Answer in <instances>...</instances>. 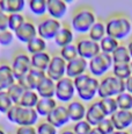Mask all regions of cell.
<instances>
[{"mask_svg":"<svg viewBox=\"0 0 132 134\" xmlns=\"http://www.w3.org/2000/svg\"><path fill=\"white\" fill-rule=\"evenodd\" d=\"M75 91L81 102H93L97 96L100 79L93 77L90 74H83L73 79Z\"/></svg>","mask_w":132,"mask_h":134,"instance_id":"cell-1","label":"cell"},{"mask_svg":"<svg viewBox=\"0 0 132 134\" xmlns=\"http://www.w3.org/2000/svg\"><path fill=\"white\" fill-rule=\"evenodd\" d=\"M132 30L131 21L124 15H114L109 18L105 22V33L108 36L115 40H123L128 37Z\"/></svg>","mask_w":132,"mask_h":134,"instance_id":"cell-2","label":"cell"},{"mask_svg":"<svg viewBox=\"0 0 132 134\" xmlns=\"http://www.w3.org/2000/svg\"><path fill=\"white\" fill-rule=\"evenodd\" d=\"M96 21L97 20L93 9L88 7H81L73 13L71 19V28L79 34H86Z\"/></svg>","mask_w":132,"mask_h":134,"instance_id":"cell-3","label":"cell"},{"mask_svg":"<svg viewBox=\"0 0 132 134\" xmlns=\"http://www.w3.org/2000/svg\"><path fill=\"white\" fill-rule=\"evenodd\" d=\"M123 92H125V82L114 75H107L100 79L97 90V96L100 99L115 98Z\"/></svg>","mask_w":132,"mask_h":134,"instance_id":"cell-4","label":"cell"},{"mask_svg":"<svg viewBox=\"0 0 132 134\" xmlns=\"http://www.w3.org/2000/svg\"><path fill=\"white\" fill-rule=\"evenodd\" d=\"M113 57L109 54L100 53L90 61H88V70L93 77H104V75L110 69H113Z\"/></svg>","mask_w":132,"mask_h":134,"instance_id":"cell-5","label":"cell"},{"mask_svg":"<svg viewBox=\"0 0 132 134\" xmlns=\"http://www.w3.org/2000/svg\"><path fill=\"white\" fill-rule=\"evenodd\" d=\"M77 94L75 91V86L73 83V79L64 77L60 81L56 82V93L55 98L57 102L59 103H70L74 100V96Z\"/></svg>","mask_w":132,"mask_h":134,"instance_id":"cell-6","label":"cell"},{"mask_svg":"<svg viewBox=\"0 0 132 134\" xmlns=\"http://www.w3.org/2000/svg\"><path fill=\"white\" fill-rule=\"evenodd\" d=\"M11 68L13 71L15 79L21 78L22 76L27 75L31 69V60L30 55L27 51H17L13 56V60L11 63Z\"/></svg>","mask_w":132,"mask_h":134,"instance_id":"cell-7","label":"cell"},{"mask_svg":"<svg viewBox=\"0 0 132 134\" xmlns=\"http://www.w3.org/2000/svg\"><path fill=\"white\" fill-rule=\"evenodd\" d=\"M37 26V35L42 37L43 40L49 41L53 40L59 29L62 28V22L59 20L52 19V18H44V19L39 20Z\"/></svg>","mask_w":132,"mask_h":134,"instance_id":"cell-8","label":"cell"},{"mask_svg":"<svg viewBox=\"0 0 132 134\" xmlns=\"http://www.w3.org/2000/svg\"><path fill=\"white\" fill-rule=\"evenodd\" d=\"M66 66H67V62L59 54L53 55L51 57L49 66H48L47 71H45L47 77L51 78L55 82L60 81L62 78L66 77Z\"/></svg>","mask_w":132,"mask_h":134,"instance_id":"cell-9","label":"cell"},{"mask_svg":"<svg viewBox=\"0 0 132 134\" xmlns=\"http://www.w3.org/2000/svg\"><path fill=\"white\" fill-rule=\"evenodd\" d=\"M77 49H78V55L80 57L85 58L86 61H90L95 56H97L101 53L100 43L94 42L88 37H81L78 40Z\"/></svg>","mask_w":132,"mask_h":134,"instance_id":"cell-10","label":"cell"},{"mask_svg":"<svg viewBox=\"0 0 132 134\" xmlns=\"http://www.w3.org/2000/svg\"><path fill=\"white\" fill-rule=\"evenodd\" d=\"M45 120H47L48 122L51 124L52 126H55L57 130L66 126L68 122L71 121L66 105L58 104V106L56 107V109L53 110L47 118H45Z\"/></svg>","mask_w":132,"mask_h":134,"instance_id":"cell-11","label":"cell"},{"mask_svg":"<svg viewBox=\"0 0 132 134\" xmlns=\"http://www.w3.org/2000/svg\"><path fill=\"white\" fill-rule=\"evenodd\" d=\"M108 118L105 115L104 111H103L102 106L100 104V100L93 102L88 105L87 107V112H86V118L85 120L92 127H96L103 119Z\"/></svg>","mask_w":132,"mask_h":134,"instance_id":"cell-12","label":"cell"},{"mask_svg":"<svg viewBox=\"0 0 132 134\" xmlns=\"http://www.w3.org/2000/svg\"><path fill=\"white\" fill-rule=\"evenodd\" d=\"M38 113L35 109H27L20 106L17 118L15 120V125L17 126H35L38 124Z\"/></svg>","mask_w":132,"mask_h":134,"instance_id":"cell-13","label":"cell"},{"mask_svg":"<svg viewBox=\"0 0 132 134\" xmlns=\"http://www.w3.org/2000/svg\"><path fill=\"white\" fill-rule=\"evenodd\" d=\"M14 35L20 42L27 44L32 38L38 36V35H37V26L32 21H30V20H26V22H24L16 32H14Z\"/></svg>","mask_w":132,"mask_h":134,"instance_id":"cell-14","label":"cell"},{"mask_svg":"<svg viewBox=\"0 0 132 134\" xmlns=\"http://www.w3.org/2000/svg\"><path fill=\"white\" fill-rule=\"evenodd\" d=\"M88 69V61H86L82 57H77L73 61L67 62V66H66V77L71 79H74L81 75L86 74Z\"/></svg>","mask_w":132,"mask_h":134,"instance_id":"cell-15","label":"cell"},{"mask_svg":"<svg viewBox=\"0 0 132 134\" xmlns=\"http://www.w3.org/2000/svg\"><path fill=\"white\" fill-rule=\"evenodd\" d=\"M116 131H125L132 125V111L118 110L110 117Z\"/></svg>","mask_w":132,"mask_h":134,"instance_id":"cell-16","label":"cell"},{"mask_svg":"<svg viewBox=\"0 0 132 134\" xmlns=\"http://www.w3.org/2000/svg\"><path fill=\"white\" fill-rule=\"evenodd\" d=\"M66 107H67L71 121L78 122L81 121V120H85L87 107L81 100H72V102H70L66 105Z\"/></svg>","mask_w":132,"mask_h":134,"instance_id":"cell-17","label":"cell"},{"mask_svg":"<svg viewBox=\"0 0 132 134\" xmlns=\"http://www.w3.org/2000/svg\"><path fill=\"white\" fill-rule=\"evenodd\" d=\"M47 6L49 18L59 21L67 13V4L64 0H47Z\"/></svg>","mask_w":132,"mask_h":134,"instance_id":"cell-18","label":"cell"},{"mask_svg":"<svg viewBox=\"0 0 132 134\" xmlns=\"http://www.w3.org/2000/svg\"><path fill=\"white\" fill-rule=\"evenodd\" d=\"M16 83L11 64L1 63L0 64V91H7L13 84Z\"/></svg>","mask_w":132,"mask_h":134,"instance_id":"cell-19","label":"cell"},{"mask_svg":"<svg viewBox=\"0 0 132 134\" xmlns=\"http://www.w3.org/2000/svg\"><path fill=\"white\" fill-rule=\"evenodd\" d=\"M53 40H55L56 46H58L59 48H64L68 44H72L73 41H74V33H73V29L71 27H68V26L63 25Z\"/></svg>","mask_w":132,"mask_h":134,"instance_id":"cell-20","label":"cell"},{"mask_svg":"<svg viewBox=\"0 0 132 134\" xmlns=\"http://www.w3.org/2000/svg\"><path fill=\"white\" fill-rule=\"evenodd\" d=\"M57 106L58 102L56 100V98H39L35 110L38 113L39 117L47 118Z\"/></svg>","mask_w":132,"mask_h":134,"instance_id":"cell-21","label":"cell"},{"mask_svg":"<svg viewBox=\"0 0 132 134\" xmlns=\"http://www.w3.org/2000/svg\"><path fill=\"white\" fill-rule=\"evenodd\" d=\"M36 92L38 93L39 98H55L56 82L49 77H45L36 87Z\"/></svg>","mask_w":132,"mask_h":134,"instance_id":"cell-22","label":"cell"},{"mask_svg":"<svg viewBox=\"0 0 132 134\" xmlns=\"http://www.w3.org/2000/svg\"><path fill=\"white\" fill-rule=\"evenodd\" d=\"M26 6L24 0H0V7L1 11L7 14H16L22 13Z\"/></svg>","mask_w":132,"mask_h":134,"instance_id":"cell-23","label":"cell"},{"mask_svg":"<svg viewBox=\"0 0 132 134\" xmlns=\"http://www.w3.org/2000/svg\"><path fill=\"white\" fill-rule=\"evenodd\" d=\"M52 55L48 51L44 53H39V54H35V55L30 56V60H31V68L34 69H38L42 71H47L48 66L50 64Z\"/></svg>","mask_w":132,"mask_h":134,"instance_id":"cell-24","label":"cell"},{"mask_svg":"<svg viewBox=\"0 0 132 134\" xmlns=\"http://www.w3.org/2000/svg\"><path fill=\"white\" fill-rule=\"evenodd\" d=\"M26 47V51L29 54L30 56L35 55V54H39V53H44V51H48V44L47 41L43 40L42 37L36 36L35 38H32L30 42L27 43Z\"/></svg>","mask_w":132,"mask_h":134,"instance_id":"cell-25","label":"cell"},{"mask_svg":"<svg viewBox=\"0 0 132 134\" xmlns=\"http://www.w3.org/2000/svg\"><path fill=\"white\" fill-rule=\"evenodd\" d=\"M114 64H131V56L126 46L119 44V47L111 54Z\"/></svg>","mask_w":132,"mask_h":134,"instance_id":"cell-26","label":"cell"},{"mask_svg":"<svg viewBox=\"0 0 132 134\" xmlns=\"http://www.w3.org/2000/svg\"><path fill=\"white\" fill-rule=\"evenodd\" d=\"M39 100V96L36 90H26L20 100V106L27 107V109H35Z\"/></svg>","mask_w":132,"mask_h":134,"instance_id":"cell-27","label":"cell"},{"mask_svg":"<svg viewBox=\"0 0 132 134\" xmlns=\"http://www.w3.org/2000/svg\"><path fill=\"white\" fill-rule=\"evenodd\" d=\"M107 35L105 33V24L102 21H96L88 32V38H90L94 42L100 43L102 38Z\"/></svg>","mask_w":132,"mask_h":134,"instance_id":"cell-28","label":"cell"},{"mask_svg":"<svg viewBox=\"0 0 132 134\" xmlns=\"http://www.w3.org/2000/svg\"><path fill=\"white\" fill-rule=\"evenodd\" d=\"M113 75L122 81H128L132 76V68L131 64H114L113 66Z\"/></svg>","mask_w":132,"mask_h":134,"instance_id":"cell-29","label":"cell"},{"mask_svg":"<svg viewBox=\"0 0 132 134\" xmlns=\"http://www.w3.org/2000/svg\"><path fill=\"white\" fill-rule=\"evenodd\" d=\"M28 8L36 16H43L48 13L47 0H30L28 1Z\"/></svg>","mask_w":132,"mask_h":134,"instance_id":"cell-30","label":"cell"},{"mask_svg":"<svg viewBox=\"0 0 132 134\" xmlns=\"http://www.w3.org/2000/svg\"><path fill=\"white\" fill-rule=\"evenodd\" d=\"M118 47H119V41L108 36V35H105V36L102 38V41L100 42L101 53L109 54V55H111Z\"/></svg>","mask_w":132,"mask_h":134,"instance_id":"cell-31","label":"cell"},{"mask_svg":"<svg viewBox=\"0 0 132 134\" xmlns=\"http://www.w3.org/2000/svg\"><path fill=\"white\" fill-rule=\"evenodd\" d=\"M28 76V79H29V83L31 85V89L32 90H36V87L39 85V83L43 81V79L47 77V74L45 71H42V70H38V69H34L31 68L30 71L27 74Z\"/></svg>","mask_w":132,"mask_h":134,"instance_id":"cell-32","label":"cell"},{"mask_svg":"<svg viewBox=\"0 0 132 134\" xmlns=\"http://www.w3.org/2000/svg\"><path fill=\"white\" fill-rule=\"evenodd\" d=\"M116 103H117L118 110L124 111H132V94L129 92H123V93L118 94L115 97Z\"/></svg>","mask_w":132,"mask_h":134,"instance_id":"cell-33","label":"cell"},{"mask_svg":"<svg viewBox=\"0 0 132 134\" xmlns=\"http://www.w3.org/2000/svg\"><path fill=\"white\" fill-rule=\"evenodd\" d=\"M98 100H100L101 106H102V109L108 118H110L114 113L118 111V106L115 98H103V99H98Z\"/></svg>","mask_w":132,"mask_h":134,"instance_id":"cell-34","label":"cell"},{"mask_svg":"<svg viewBox=\"0 0 132 134\" xmlns=\"http://www.w3.org/2000/svg\"><path fill=\"white\" fill-rule=\"evenodd\" d=\"M26 18L22 13H16V14H9L8 15V29L11 32H16L22 25L26 22Z\"/></svg>","mask_w":132,"mask_h":134,"instance_id":"cell-35","label":"cell"},{"mask_svg":"<svg viewBox=\"0 0 132 134\" xmlns=\"http://www.w3.org/2000/svg\"><path fill=\"white\" fill-rule=\"evenodd\" d=\"M24 91H26V90H23V87L16 82V83L13 84V85L7 90V93H8L9 98L12 99V102L14 103V105H19Z\"/></svg>","mask_w":132,"mask_h":134,"instance_id":"cell-36","label":"cell"},{"mask_svg":"<svg viewBox=\"0 0 132 134\" xmlns=\"http://www.w3.org/2000/svg\"><path fill=\"white\" fill-rule=\"evenodd\" d=\"M59 55L62 56L66 62L73 61L74 58L79 57V55H78L77 44H75V43H72V44H68V46H66V47H64V48H60Z\"/></svg>","mask_w":132,"mask_h":134,"instance_id":"cell-37","label":"cell"},{"mask_svg":"<svg viewBox=\"0 0 132 134\" xmlns=\"http://www.w3.org/2000/svg\"><path fill=\"white\" fill-rule=\"evenodd\" d=\"M13 105H14V103L9 98L7 91H0V113L6 114Z\"/></svg>","mask_w":132,"mask_h":134,"instance_id":"cell-38","label":"cell"},{"mask_svg":"<svg viewBox=\"0 0 132 134\" xmlns=\"http://www.w3.org/2000/svg\"><path fill=\"white\" fill-rule=\"evenodd\" d=\"M36 133L37 134H58V130L52 126L47 120L39 121L36 125Z\"/></svg>","mask_w":132,"mask_h":134,"instance_id":"cell-39","label":"cell"},{"mask_svg":"<svg viewBox=\"0 0 132 134\" xmlns=\"http://www.w3.org/2000/svg\"><path fill=\"white\" fill-rule=\"evenodd\" d=\"M95 128L101 134H113L116 131L115 127H114V125H113V121L110 120V118H105V119H103Z\"/></svg>","mask_w":132,"mask_h":134,"instance_id":"cell-40","label":"cell"},{"mask_svg":"<svg viewBox=\"0 0 132 134\" xmlns=\"http://www.w3.org/2000/svg\"><path fill=\"white\" fill-rule=\"evenodd\" d=\"M72 130L75 134H89V132L93 130V127L86 120H81V121L74 122Z\"/></svg>","mask_w":132,"mask_h":134,"instance_id":"cell-41","label":"cell"},{"mask_svg":"<svg viewBox=\"0 0 132 134\" xmlns=\"http://www.w3.org/2000/svg\"><path fill=\"white\" fill-rule=\"evenodd\" d=\"M14 37H15L14 33L11 32L9 29L0 32V46L1 47H8L9 44H12Z\"/></svg>","mask_w":132,"mask_h":134,"instance_id":"cell-42","label":"cell"},{"mask_svg":"<svg viewBox=\"0 0 132 134\" xmlns=\"http://www.w3.org/2000/svg\"><path fill=\"white\" fill-rule=\"evenodd\" d=\"M20 105H13L11 107V110L6 113V118L8 119V121H11L12 124H15V120L17 118V113H19Z\"/></svg>","mask_w":132,"mask_h":134,"instance_id":"cell-43","label":"cell"},{"mask_svg":"<svg viewBox=\"0 0 132 134\" xmlns=\"http://www.w3.org/2000/svg\"><path fill=\"white\" fill-rule=\"evenodd\" d=\"M15 134H37L35 126H17Z\"/></svg>","mask_w":132,"mask_h":134,"instance_id":"cell-44","label":"cell"},{"mask_svg":"<svg viewBox=\"0 0 132 134\" xmlns=\"http://www.w3.org/2000/svg\"><path fill=\"white\" fill-rule=\"evenodd\" d=\"M8 29V14L0 12V32Z\"/></svg>","mask_w":132,"mask_h":134,"instance_id":"cell-45","label":"cell"},{"mask_svg":"<svg viewBox=\"0 0 132 134\" xmlns=\"http://www.w3.org/2000/svg\"><path fill=\"white\" fill-rule=\"evenodd\" d=\"M125 91L132 94V76L128 81H125Z\"/></svg>","mask_w":132,"mask_h":134,"instance_id":"cell-46","label":"cell"},{"mask_svg":"<svg viewBox=\"0 0 132 134\" xmlns=\"http://www.w3.org/2000/svg\"><path fill=\"white\" fill-rule=\"evenodd\" d=\"M126 48H128L129 54H130V56H131V60H132V38H131V40L128 42V44H126Z\"/></svg>","mask_w":132,"mask_h":134,"instance_id":"cell-47","label":"cell"},{"mask_svg":"<svg viewBox=\"0 0 132 134\" xmlns=\"http://www.w3.org/2000/svg\"><path fill=\"white\" fill-rule=\"evenodd\" d=\"M59 134H75V133L73 132L72 128H65V130H63Z\"/></svg>","mask_w":132,"mask_h":134,"instance_id":"cell-48","label":"cell"},{"mask_svg":"<svg viewBox=\"0 0 132 134\" xmlns=\"http://www.w3.org/2000/svg\"><path fill=\"white\" fill-rule=\"evenodd\" d=\"M113 134H131V133H129L128 131H115Z\"/></svg>","mask_w":132,"mask_h":134,"instance_id":"cell-49","label":"cell"},{"mask_svg":"<svg viewBox=\"0 0 132 134\" xmlns=\"http://www.w3.org/2000/svg\"><path fill=\"white\" fill-rule=\"evenodd\" d=\"M89 134H101V133L98 132V131L96 130L95 127H93V130H92V131H90V132H89Z\"/></svg>","mask_w":132,"mask_h":134,"instance_id":"cell-50","label":"cell"},{"mask_svg":"<svg viewBox=\"0 0 132 134\" xmlns=\"http://www.w3.org/2000/svg\"><path fill=\"white\" fill-rule=\"evenodd\" d=\"M0 134H7V133L5 132V130H4V128H1V127H0Z\"/></svg>","mask_w":132,"mask_h":134,"instance_id":"cell-51","label":"cell"},{"mask_svg":"<svg viewBox=\"0 0 132 134\" xmlns=\"http://www.w3.org/2000/svg\"><path fill=\"white\" fill-rule=\"evenodd\" d=\"M0 12H2V11H1V7H0Z\"/></svg>","mask_w":132,"mask_h":134,"instance_id":"cell-52","label":"cell"},{"mask_svg":"<svg viewBox=\"0 0 132 134\" xmlns=\"http://www.w3.org/2000/svg\"><path fill=\"white\" fill-rule=\"evenodd\" d=\"M131 68H132V62H131Z\"/></svg>","mask_w":132,"mask_h":134,"instance_id":"cell-53","label":"cell"},{"mask_svg":"<svg viewBox=\"0 0 132 134\" xmlns=\"http://www.w3.org/2000/svg\"><path fill=\"white\" fill-rule=\"evenodd\" d=\"M0 115H1V113H0Z\"/></svg>","mask_w":132,"mask_h":134,"instance_id":"cell-54","label":"cell"},{"mask_svg":"<svg viewBox=\"0 0 132 134\" xmlns=\"http://www.w3.org/2000/svg\"><path fill=\"white\" fill-rule=\"evenodd\" d=\"M0 64H1V63H0Z\"/></svg>","mask_w":132,"mask_h":134,"instance_id":"cell-55","label":"cell"}]
</instances>
